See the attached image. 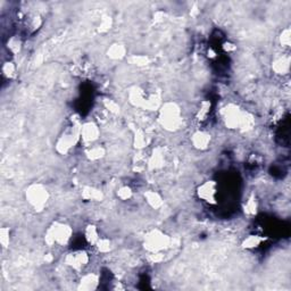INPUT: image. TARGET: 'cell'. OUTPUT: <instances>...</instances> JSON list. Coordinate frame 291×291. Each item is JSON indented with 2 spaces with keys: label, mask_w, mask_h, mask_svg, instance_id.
Masks as SVG:
<instances>
[{
  "label": "cell",
  "mask_w": 291,
  "mask_h": 291,
  "mask_svg": "<svg viewBox=\"0 0 291 291\" xmlns=\"http://www.w3.org/2000/svg\"><path fill=\"white\" fill-rule=\"evenodd\" d=\"M218 184L214 180H207L197 188V197L202 202L208 204V205H216L218 203Z\"/></svg>",
  "instance_id": "cell-8"
},
{
  "label": "cell",
  "mask_w": 291,
  "mask_h": 291,
  "mask_svg": "<svg viewBox=\"0 0 291 291\" xmlns=\"http://www.w3.org/2000/svg\"><path fill=\"white\" fill-rule=\"evenodd\" d=\"M90 259V255L85 249H74L65 255L64 263L74 272L80 273L88 267Z\"/></svg>",
  "instance_id": "cell-7"
},
{
  "label": "cell",
  "mask_w": 291,
  "mask_h": 291,
  "mask_svg": "<svg viewBox=\"0 0 291 291\" xmlns=\"http://www.w3.org/2000/svg\"><path fill=\"white\" fill-rule=\"evenodd\" d=\"M100 286V277L94 272H86L82 274L77 281V290L80 291H93Z\"/></svg>",
  "instance_id": "cell-13"
},
{
  "label": "cell",
  "mask_w": 291,
  "mask_h": 291,
  "mask_svg": "<svg viewBox=\"0 0 291 291\" xmlns=\"http://www.w3.org/2000/svg\"><path fill=\"white\" fill-rule=\"evenodd\" d=\"M258 208V200L255 196H250V197L247 198L245 204H243V212H245V214L247 216H249V218L257 215Z\"/></svg>",
  "instance_id": "cell-22"
},
{
  "label": "cell",
  "mask_w": 291,
  "mask_h": 291,
  "mask_svg": "<svg viewBox=\"0 0 291 291\" xmlns=\"http://www.w3.org/2000/svg\"><path fill=\"white\" fill-rule=\"evenodd\" d=\"M290 62L289 55H279L272 62V71L277 75H288L290 72Z\"/></svg>",
  "instance_id": "cell-14"
},
{
  "label": "cell",
  "mask_w": 291,
  "mask_h": 291,
  "mask_svg": "<svg viewBox=\"0 0 291 291\" xmlns=\"http://www.w3.org/2000/svg\"><path fill=\"white\" fill-rule=\"evenodd\" d=\"M107 56L108 58H111L113 61H121L123 58L127 57L128 54V49L125 45L120 42H115L113 45L109 46V48L107 49Z\"/></svg>",
  "instance_id": "cell-18"
},
{
  "label": "cell",
  "mask_w": 291,
  "mask_h": 291,
  "mask_svg": "<svg viewBox=\"0 0 291 291\" xmlns=\"http://www.w3.org/2000/svg\"><path fill=\"white\" fill-rule=\"evenodd\" d=\"M172 238L166 232L159 229H152L148 231L144 237L143 246L149 255L164 254L171 248Z\"/></svg>",
  "instance_id": "cell-4"
},
{
  "label": "cell",
  "mask_w": 291,
  "mask_h": 291,
  "mask_svg": "<svg viewBox=\"0 0 291 291\" xmlns=\"http://www.w3.org/2000/svg\"><path fill=\"white\" fill-rule=\"evenodd\" d=\"M150 94L151 93H148L147 90L141 88V86H133L129 91V101L135 107H139L147 111Z\"/></svg>",
  "instance_id": "cell-10"
},
{
  "label": "cell",
  "mask_w": 291,
  "mask_h": 291,
  "mask_svg": "<svg viewBox=\"0 0 291 291\" xmlns=\"http://www.w3.org/2000/svg\"><path fill=\"white\" fill-rule=\"evenodd\" d=\"M211 109H212L211 101L210 100H203L199 105L197 112H196V119H197L199 122L206 121L211 114Z\"/></svg>",
  "instance_id": "cell-23"
},
{
  "label": "cell",
  "mask_w": 291,
  "mask_h": 291,
  "mask_svg": "<svg viewBox=\"0 0 291 291\" xmlns=\"http://www.w3.org/2000/svg\"><path fill=\"white\" fill-rule=\"evenodd\" d=\"M81 197L85 202L99 203L104 200V192L93 186H85L81 190Z\"/></svg>",
  "instance_id": "cell-15"
},
{
  "label": "cell",
  "mask_w": 291,
  "mask_h": 291,
  "mask_svg": "<svg viewBox=\"0 0 291 291\" xmlns=\"http://www.w3.org/2000/svg\"><path fill=\"white\" fill-rule=\"evenodd\" d=\"M219 116L227 129L233 131H250L255 125V117L249 112L238 106L229 103L223 106L219 111Z\"/></svg>",
  "instance_id": "cell-1"
},
{
  "label": "cell",
  "mask_w": 291,
  "mask_h": 291,
  "mask_svg": "<svg viewBox=\"0 0 291 291\" xmlns=\"http://www.w3.org/2000/svg\"><path fill=\"white\" fill-rule=\"evenodd\" d=\"M16 75V66L14 65V63L7 62L2 66V76L7 78H13Z\"/></svg>",
  "instance_id": "cell-27"
},
{
  "label": "cell",
  "mask_w": 291,
  "mask_h": 291,
  "mask_svg": "<svg viewBox=\"0 0 291 291\" xmlns=\"http://www.w3.org/2000/svg\"><path fill=\"white\" fill-rule=\"evenodd\" d=\"M132 64L137 66H145L149 63V58L147 56H133L131 58Z\"/></svg>",
  "instance_id": "cell-29"
},
{
  "label": "cell",
  "mask_w": 291,
  "mask_h": 291,
  "mask_svg": "<svg viewBox=\"0 0 291 291\" xmlns=\"http://www.w3.org/2000/svg\"><path fill=\"white\" fill-rule=\"evenodd\" d=\"M279 42L282 48H290L291 45V30L290 27H286L281 31L280 35H279Z\"/></svg>",
  "instance_id": "cell-26"
},
{
  "label": "cell",
  "mask_w": 291,
  "mask_h": 291,
  "mask_svg": "<svg viewBox=\"0 0 291 291\" xmlns=\"http://www.w3.org/2000/svg\"><path fill=\"white\" fill-rule=\"evenodd\" d=\"M116 197L119 198L121 202H128V200H130L133 197L132 188L130 186H127V184L121 186L116 190Z\"/></svg>",
  "instance_id": "cell-25"
},
{
  "label": "cell",
  "mask_w": 291,
  "mask_h": 291,
  "mask_svg": "<svg viewBox=\"0 0 291 291\" xmlns=\"http://www.w3.org/2000/svg\"><path fill=\"white\" fill-rule=\"evenodd\" d=\"M158 123L168 132H175L182 128L183 114L182 108L175 101L163 103L158 111Z\"/></svg>",
  "instance_id": "cell-3"
},
{
  "label": "cell",
  "mask_w": 291,
  "mask_h": 291,
  "mask_svg": "<svg viewBox=\"0 0 291 291\" xmlns=\"http://www.w3.org/2000/svg\"><path fill=\"white\" fill-rule=\"evenodd\" d=\"M93 247L99 254H108L113 250V242L109 238H106L101 235L100 239L98 240L97 243Z\"/></svg>",
  "instance_id": "cell-24"
},
{
  "label": "cell",
  "mask_w": 291,
  "mask_h": 291,
  "mask_svg": "<svg viewBox=\"0 0 291 291\" xmlns=\"http://www.w3.org/2000/svg\"><path fill=\"white\" fill-rule=\"evenodd\" d=\"M212 135L206 130H197L191 135L190 144L196 150L205 151L212 144Z\"/></svg>",
  "instance_id": "cell-11"
},
{
  "label": "cell",
  "mask_w": 291,
  "mask_h": 291,
  "mask_svg": "<svg viewBox=\"0 0 291 291\" xmlns=\"http://www.w3.org/2000/svg\"><path fill=\"white\" fill-rule=\"evenodd\" d=\"M167 162V154L163 147L152 149L151 154L147 158V167L150 170H162Z\"/></svg>",
  "instance_id": "cell-12"
},
{
  "label": "cell",
  "mask_w": 291,
  "mask_h": 291,
  "mask_svg": "<svg viewBox=\"0 0 291 291\" xmlns=\"http://www.w3.org/2000/svg\"><path fill=\"white\" fill-rule=\"evenodd\" d=\"M25 200L29 206L37 213L45 211L50 200V194L42 183H31L25 190Z\"/></svg>",
  "instance_id": "cell-6"
},
{
  "label": "cell",
  "mask_w": 291,
  "mask_h": 291,
  "mask_svg": "<svg viewBox=\"0 0 291 291\" xmlns=\"http://www.w3.org/2000/svg\"><path fill=\"white\" fill-rule=\"evenodd\" d=\"M266 241V238L258 234H249L242 240V248L246 250H254L261 247Z\"/></svg>",
  "instance_id": "cell-19"
},
{
  "label": "cell",
  "mask_w": 291,
  "mask_h": 291,
  "mask_svg": "<svg viewBox=\"0 0 291 291\" xmlns=\"http://www.w3.org/2000/svg\"><path fill=\"white\" fill-rule=\"evenodd\" d=\"M223 48L226 50V52H229V53H231V52H233V50H235V46H233V45H231V43H224V46H223Z\"/></svg>",
  "instance_id": "cell-31"
},
{
  "label": "cell",
  "mask_w": 291,
  "mask_h": 291,
  "mask_svg": "<svg viewBox=\"0 0 291 291\" xmlns=\"http://www.w3.org/2000/svg\"><path fill=\"white\" fill-rule=\"evenodd\" d=\"M144 198L147 205L155 211H158L164 206L163 196L156 190H147L144 194Z\"/></svg>",
  "instance_id": "cell-16"
},
{
  "label": "cell",
  "mask_w": 291,
  "mask_h": 291,
  "mask_svg": "<svg viewBox=\"0 0 291 291\" xmlns=\"http://www.w3.org/2000/svg\"><path fill=\"white\" fill-rule=\"evenodd\" d=\"M73 227L68 222L55 221L45 232V242L48 247L64 248L73 239Z\"/></svg>",
  "instance_id": "cell-2"
},
{
  "label": "cell",
  "mask_w": 291,
  "mask_h": 291,
  "mask_svg": "<svg viewBox=\"0 0 291 291\" xmlns=\"http://www.w3.org/2000/svg\"><path fill=\"white\" fill-rule=\"evenodd\" d=\"M101 135L100 128L96 122L89 121L85 123L81 124L80 130V143L84 146V147H89V146L98 144Z\"/></svg>",
  "instance_id": "cell-9"
},
{
  "label": "cell",
  "mask_w": 291,
  "mask_h": 291,
  "mask_svg": "<svg viewBox=\"0 0 291 291\" xmlns=\"http://www.w3.org/2000/svg\"><path fill=\"white\" fill-rule=\"evenodd\" d=\"M84 155L85 158L90 162H98L106 156V149L99 144H94L89 146V147H85Z\"/></svg>",
  "instance_id": "cell-17"
},
{
  "label": "cell",
  "mask_w": 291,
  "mask_h": 291,
  "mask_svg": "<svg viewBox=\"0 0 291 291\" xmlns=\"http://www.w3.org/2000/svg\"><path fill=\"white\" fill-rule=\"evenodd\" d=\"M150 135L147 131H145V130H138L135 137H133V145L139 150H143L146 147H148L150 145Z\"/></svg>",
  "instance_id": "cell-21"
},
{
  "label": "cell",
  "mask_w": 291,
  "mask_h": 291,
  "mask_svg": "<svg viewBox=\"0 0 291 291\" xmlns=\"http://www.w3.org/2000/svg\"><path fill=\"white\" fill-rule=\"evenodd\" d=\"M9 230L2 229L1 230V245L2 247H6L7 243H9Z\"/></svg>",
  "instance_id": "cell-30"
},
{
  "label": "cell",
  "mask_w": 291,
  "mask_h": 291,
  "mask_svg": "<svg viewBox=\"0 0 291 291\" xmlns=\"http://www.w3.org/2000/svg\"><path fill=\"white\" fill-rule=\"evenodd\" d=\"M104 107L106 111L111 114H119L120 113V105L115 103L112 99H105L104 100Z\"/></svg>",
  "instance_id": "cell-28"
},
{
  "label": "cell",
  "mask_w": 291,
  "mask_h": 291,
  "mask_svg": "<svg viewBox=\"0 0 291 291\" xmlns=\"http://www.w3.org/2000/svg\"><path fill=\"white\" fill-rule=\"evenodd\" d=\"M80 130L81 125L72 123L70 127L65 128L63 132L58 136L56 144H55V150L60 155H68L73 150L74 147L80 143Z\"/></svg>",
  "instance_id": "cell-5"
},
{
  "label": "cell",
  "mask_w": 291,
  "mask_h": 291,
  "mask_svg": "<svg viewBox=\"0 0 291 291\" xmlns=\"http://www.w3.org/2000/svg\"><path fill=\"white\" fill-rule=\"evenodd\" d=\"M83 237L85 242L93 247L97 243L98 240L100 239L101 233L99 232V229H98L97 225H94V224H88L83 230Z\"/></svg>",
  "instance_id": "cell-20"
}]
</instances>
